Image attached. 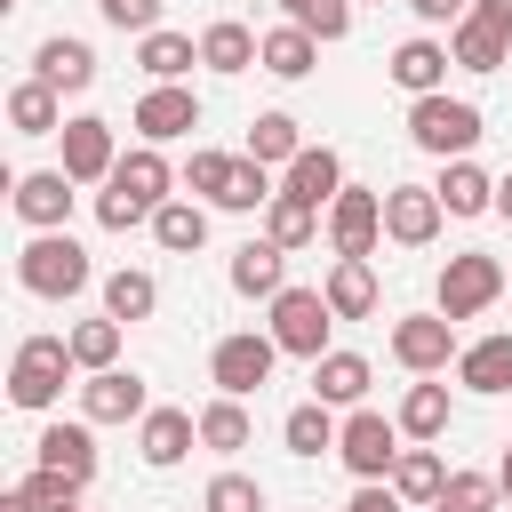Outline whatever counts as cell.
Returning a JSON list of instances; mask_svg holds the SVG:
<instances>
[{
  "mask_svg": "<svg viewBox=\"0 0 512 512\" xmlns=\"http://www.w3.org/2000/svg\"><path fill=\"white\" fill-rule=\"evenodd\" d=\"M152 240H160L168 256H200V240H208V208H200V200H160Z\"/></svg>",
  "mask_w": 512,
  "mask_h": 512,
  "instance_id": "1f68e13d",
  "label": "cell"
},
{
  "mask_svg": "<svg viewBox=\"0 0 512 512\" xmlns=\"http://www.w3.org/2000/svg\"><path fill=\"white\" fill-rule=\"evenodd\" d=\"M8 128L16 136H64V96L48 80H16L8 88Z\"/></svg>",
  "mask_w": 512,
  "mask_h": 512,
  "instance_id": "4316f807",
  "label": "cell"
},
{
  "mask_svg": "<svg viewBox=\"0 0 512 512\" xmlns=\"http://www.w3.org/2000/svg\"><path fill=\"white\" fill-rule=\"evenodd\" d=\"M152 304H160V280H152V272L120 264V272L104 280V312H112V320H152Z\"/></svg>",
  "mask_w": 512,
  "mask_h": 512,
  "instance_id": "74e56055",
  "label": "cell"
},
{
  "mask_svg": "<svg viewBox=\"0 0 512 512\" xmlns=\"http://www.w3.org/2000/svg\"><path fill=\"white\" fill-rule=\"evenodd\" d=\"M128 120H136V136H144V144H176V136H192V128H200V96H192L184 80H152V88L136 96V112H128Z\"/></svg>",
  "mask_w": 512,
  "mask_h": 512,
  "instance_id": "8fae6325",
  "label": "cell"
},
{
  "mask_svg": "<svg viewBox=\"0 0 512 512\" xmlns=\"http://www.w3.org/2000/svg\"><path fill=\"white\" fill-rule=\"evenodd\" d=\"M112 32H160V0H96Z\"/></svg>",
  "mask_w": 512,
  "mask_h": 512,
  "instance_id": "f6af8a7d",
  "label": "cell"
},
{
  "mask_svg": "<svg viewBox=\"0 0 512 512\" xmlns=\"http://www.w3.org/2000/svg\"><path fill=\"white\" fill-rule=\"evenodd\" d=\"M272 360H280L272 328H264V336H256V328H240V336H224V344L208 352V376H216V392L248 400V392H264V384H272Z\"/></svg>",
  "mask_w": 512,
  "mask_h": 512,
  "instance_id": "9c48e42d",
  "label": "cell"
},
{
  "mask_svg": "<svg viewBox=\"0 0 512 512\" xmlns=\"http://www.w3.org/2000/svg\"><path fill=\"white\" fill-rule=\"evenodd\" d=\"M464 344H456V320L432 304V312H400L392 320V360L408 368V376H440L448 360H456Z\"/></svg>",
  "mask_w": 512,
  "mask_h": 512,
  "instance_id": "ba28073f",
  "label": "cell"
},
{
  "mask_svg": "<svg viewBox=\"0 0 512 512\" xmlns=\"http://www.w3.org/2000/svg\"><path fill=\"white\" fill-rule=\"evenodd\" d=\"M72 344L64 336H24L16 344V360H8V400L16 408H32V416H48L56 400H64V384H72Z\"/></svg>",
  "mask_w": 512,
  "mask_h": 512,
  "instance_id": "3957f363",
  "label": "cell"
},
{
  "mask_svg": "<svg viewBox=\"0 0 512 512\" xmlns=\"http://www.w3.org/2000/svg\"><path fill=\"white\" fill-rule=\"evenodd\" d=\"M168 184H176V168L160 160V144L120 152V168H112V176H104V192H96V224H104V232L152 224V216H160V200H168Z\"/></svg>",
  "mask_w": 512,
  "mask_h": 512,
  "instance_id": "6da1fadb",
  "label": "cell"
},
{
  "mask_svg": "<svg viewBox=\"0 0 512 512\" xmlns=\"http://www.w3.org/2000/svg\"><path fill=\"white\" fill-rule=\"evenodd\" d=\"M264 328H272V344H280L288 360H320V352H328V328H336V312H328V296H320V288H280Z\"/></svg>",
  "mask_w": 512,
  "mask_h": 512,
  "instance_id": "8992f818",
  "label": "cell"
},
{
  "mask_svg": "<svg viewBox=\"0 0 512 512\" xmlns=\"http://www.w3.org/2000/svg\"><path fill=\"white\" fill-rule=\"evenodd\" d=\"M136 64H144L152 80H184V72L200 64V40H192V32H168V24H160V32H136Z\"/></svg>",
  "mask_w": 512,
  "mask_h": 512,
  "instance_id": "f1b7e54d",
  "label": "cell"
},
{
  "mask_svg": "<svg viewBox=\"0 0 512 512\" xmlns=\"http://www.w3.org/2000/svg\"><path fill=\"white\" fill-rule=\"evenodd\" d=\"M232 288L272 304V296L288 288V248H280V240H240V248H232Z\"/></svg>",
  "mask_w": 512,
  "mask_h": 512,
  "instance_id": "603a6c76",
  "label": "cell"
},
{
  "mask_svg": "<svg viewBox=\"0 0 512 512\" xmlns=\"http://www.w3.org/2000/svg\"><path fill=\"white\" fill-rule=\"evenodd\" d=\"M376 240H384V192L344 184V192L328 200V248H336V256H376Z\"/></svg>",
  "mask_w": 512,
  "mask_h": 512,
  "instance_id": "30bf717a",
  "label": "cell"
},
{
  "mask_svg": "<svg viewBox=\"0 0 512 512\" xmlns=\"http://www.w3.org/2000/svg\"><path fill=\"white\" fill-rule=\"evenodd\" d=\"M48 512H88V504H48Z\"/></svg>",
  "mask_w": 512,
  "mask_h": 512,
  "instance_id": "816d5d0a",
  "label": "cell"
},
{
  "mask_svg": "<svg viewBox=\"0 0 512 512\" xmlns=\"http://www.w3.org/2000/svg\"><path fill=\"white\" fill-rule=\"evenodd\" d=\"M200 512H264V488L248 472H216L208 496H200Z\"/></svg>",
  "mask_w": 512,
  "mask_h": 512,
  "instance_id": "ee69618b",
  "label": "cell"
},
{
  "mask_svg": "<svg viewBox=\"0 0 512 512\" xmlns=\"http://www.w3.org/2000/svg\"><path fill=\"white\" fill-rule=\"evenodd\" d=\"M392 488H400L408 504H440V488H448V464H440V448H432V440L400 448V464H392Z\"/></svg>",
  "mask_w": 512,
  "mask_h": 512,
  "instance_id": "f546056e",
  "label": "cell"
},
{
  "mask_svg": "<svg viewBox=\"0 0 512 512\" xmlns=\"http://www.w3.org/2000/svg\"><path fill=\"white\" fill-rule=\"evenodd\" d=\"M120 328H128V320H112V312H104V320H72L64 344H72L80 368H120Z\"/></svg>",
  "mask_w": 512,
  "mask_h": 512,
  "instance_id": "f35d334b",
  "label": "cell"
},
{
  "mask_svg": "<svg viewBox=\"0 0 512 512\" xmlns=\"http://www.w3.org/2000/svg\"><path fill=\"white\" fill-rule=\"evenodd\" d=\"M256 440V424H248V408L232 400V392H216L208 408H200V448H216V456H240Z\"/></svg>",
  "mask_w": 512,
  "mask_h": 512,
  "instance_id": "d6a6232c",
  "label": "cell"
},
{
  "mask_svg": "<svg viewBox=\"0 0 512 512\" xmlns=\"http://www.w3.org/2000/svg\"><path fill=\"white\" fill-rule=\"evenodd\" d=\"M16 280H24L32 296L64 304V296H80L96 272H88V248H80L72 232H32V240H24V256H16Z\"/></svg>",
  "mask_w": 512,
  "mask_h": 512,
  "instance_id": "277c9868",
  "label": "cell"
},
{
  "mask_svg": "<svg viewBox=\"0 0 512 512\" xmlns=\"http://www.w3.org/2000/svg\"><path fill=\"white\" fill-rule=\"evenodd\" d=\"M488 136V112L472 104V96H408V144L416 152H432V160H464L472 144Z\"/></svg>",
  "mask_w": 512,
  "mask_h": 512,
  "instance_id": "7a4b0ae2",
  "label": "cell"
},
{
  "mask_svg": "<svg viewBox=\"0 0 512 512\" xmlns=\"http://www.w3.org/2000/svg\"><path fill=\"white\" fill-rule=\"evenodd\" d=\"M448 56H456L464 72H504L512 40H504L496 24H480V16H464V24H448Z\"/></svg>",
  "mask_w": 512,
  "mask_h": 512,
  "instance_id": "83f0119b",
  "label": "cell"
},
{
  "mask_svg": "<svg viewBox=\"0 0 512 512\" xmlns=\"http://www.w3.org/2000/svg\"><path fill=\"white\" fill-rule=\"evenodd\" d=\"M272 192H280V184H272V168L240 152V168H232V192H224V216H256V208H264Z\"/></svg>",
  "mask_w": 512,
  "mask_h": 512,
  "instance_id": "60d3db41",
  "label": "cell"
},
{
  "mask_svg": "<svg viewBox=\"0 0 512 512\" xmlns=\"http://www.w3.org/2000/svg\"><path fill=\"white\" fill-rule=\"evenodd\" d=\"M440 504H448V512H496V504H504V480H496V472H448Z\"/></svg>",
  "mask_w": 512,
  "mask_h": 512,
  "instance_id": "b9f144b4",
  "label": "cell"
},
{
  "mask_svg": "<svg viewBox=\"0 0 512 512\" xmlns=\"http://www.w3.org/2000/svg\"><path fill=\"white\" fill-rule=\"evenodd\" d=\"M32 456H40L48 472H64V480L88 488V480H96V424H88V416H80V424H48V432L32 440Z\"/></svg>",
  "mask_w": 512,
  "mask_h": 512,
  "instance_id": "ffe728a7",
  "label": "cell"
},
{
  "mask_svg": "<svg viewBox=\"0 0 512 512\" xmlns=\"http://www.w3.org/2000/svg\"><path fill=\"white\" fill-rule=\"evenodd\" d=\"M280 192H288V200H304V208H328V200L344 192V160H336L328 144H304V152L280 168Z\"/></svg>",
  "mask_w": 512,
  "mask_h": 512,
  "instance_id": "d6986e66",
  "label": "cell"
},
{
  "mask_svg": "<svg viewBox=\"0 0 512 512\" xmlns=\"http://www.w3.org/2000/svg\"><path fill=\"white\" fill-rule=\"evenodd\" d=\"M144 376L136 368H88V384H80V416L88 424H144Z\"/></svg>",
  "mask_w": 512,
  "mask_h": 512,
  "instance_id": "4fadbf2b",
  "label": "cell"
},
{
  "mask_svg": "<svg viewBox=\"0 0 512 512\" xmlns=\"http://www.w3.org/2000/svg\"><path fill=\"white\" fill-rule=\"evenodd\" d=\"M200 64L208 72H248V64H264V32H248V24H232V16H216L208 32H200Z\"/></svg>",
  "mask_w": 512,
  "mask_h": 512,
  "instance_id": "484cf974",
  "label": "cell"
},
{
  "mask_svg": "<svg viewBox=\"0 0 512 512\" xmlns=\"http://www.w3.org/2000/svg\"><path fill=\"white\" fill-rule=\"evenodd\" d=\"M504 288H512V272H504L488 248H464V256L440 264V312H448V320H480Z\"/></svg>",
  "mask_w": 512,
  "mask_h": 512,
  "instance_id": "5b68a950",
  "label": "cell"
},
{
  "mask_svg": "<svg viewBox=\"0 0 512 512\" xmlns=\"http://www.w3.org/2000/svg\"><path fill=\"white\" fill-rule=\"evenodd\" d=\"M368 384H376V368L360 352H320L312 360V400H328V408H360Z\"/></svg>",
  "mask_w": 512,
  "mask_h": 512,
  "instance_id": "d4e9b609",
  "label": "cell"
},
{
  "mask_svg": "<svg viewBox=\"0 0 512 512\" xmlns=\"http://www.w3.org/2000/svg\"><path fill=\"white\" fill-rule=\"evenodd\" d=\"M8 200H16V216H24L32 232H64V216H72V176H64V168H24V176L8 184Z\"/></svg>",
  "mask_w": 512,
  "mask_h": 512,
  "instance_id": "9a60e30c",
  "label": "cell"
},
{
  "mask_svg": "<svg viewBox=\"0 0 512 512\" xmlns=\"http://www.w3.org/2000/svg\"><path fill=\"white\" fill-rule=\"evenodd\" d=\"M416 8V24H464L472 16V0H408Z\"/></svg>",
  "mask_w": 512,
  "mask_h": 512,
  "instance_id": "7dc6e473",
  "label": "cell"
},
{
  "mask_svg": "<svg viewBox=\"0 0 512 512\" xmlns=\"http://www.w3.org/2000/svg\"><path fill=\"white\" fill-rule=\"evenodd\" d=\"M400 432H408V440H440V432H448V384H432V376L408 384V392H400Z\"/></svg>",
  "mask_w": 512,
  "mask_h": 512,
  "instance_id": "8d00e7d4",
  "label": "cell"
},
{
  "mask_svg": "<svg viewBox=\"0 0 512 512\" xmlns=\"http://www.w3.org/2000/svg\"><path fill=\"white\" fill-rule=\"evenodd\" d=\"M264 240H280L288 256H296V248H312V240H320V208H304V200L272 192V200H264Z\"/></svg>",
  "mask_w": 512,
  "mask_h": 512,
  "instance_id": "d590c367",
  "label": "cell"
},
{
  "mask_svg": "<svg viewBox=\"0 0 512 512\" xmlns=\"http://www.w3.org/2000/svg\"><path fill=\"white\" fill-rule=\"evenodd\" d=\"M192 440H200V416H192V408H144V424H136V456H144L152 472L184 464Z\"/></svg>",
  "mask_w": 512,
  "mask_h": 512,
  "instance_id": "2e32d148",
  "label": "cell"
},
{
  "mask_svg": "<svg viewBox=\"0 0 512 512\" xmlns=\"http://www.w3.org/2000/svg\"><path fill=\"white\" fill-rule=\"evenodd\" d=\"M440 216H448V208H440L432 184H392V192H384V240H392V248H432V240H440Z\"/></svg>",
  "mask_w": 512,
  "mask_h": 512,
  "instance_id": "7c38bea8",
  "label": "cell"
},
{
  "mask_svg": "<svg viewBox=\"0 0 512 512\" xmlns=\"http://www.w3.org/2000/svg\"><path fill=\"white\" fill-rule=\"evenodd\" d=\"M304 152V128L288 120V112H256L248 120V160H264V168H288Z\"/></svg>",
  "mask_w": 512,
  "mask_h": 512,
  "instance_id": "e575fe53",
  "label": "cell"
},
{
  "mask_svg": "<svg viewBox=\"0 0 512 512\" xmlns=\"http://www.w3.org/2000/svg\"><path fill=\"white\" fill-rule=\"evenodd\" d=\"M424 512H448V504H424Z\"/></svg>",
  "mask_w": 512,
  "mask_h": 512,
  "instance_id": "f5cc1de1",
  "label": "cell"
},
{
  "mask_svg": "<svg viewBox=\"0 0 512 512\" xmlns=\"http://www.w3.org/2000/svg\"><path fill=\"white\" fill-rule=\"evenodd\" d=\"M336 408L328 400H304V408H288V424H280V440H288V456H328L336 448Z\"/></svg>",
  "mask_w": 512,
  "mask_h": 512,
  "instance_id": "836d02e7",
  "label": "cell"
},
{
  "mask_svg": "<svg viewBox=\"0 0 512 512\" xmlns=\"http://www.w3.org/2000/svg\"><path fill=\"white\" fill-rule=\"evenodd\" d=\"M448 64H456V56H448V40L416 32V40H400V48H392V64H384V72H392V88H408V96H440V88H448Z\"/></svg>",
  "mask_w": 512,
  "mask_h": 512,
  "instance_id": "e0dca14e",
  "label": "cell"
},
{
  "mask_svg": "<svg viewBox=\"0 0 512 512\" xmlns=\"http://www.w3.org/2000/svg\"><path fill=\"white\" fill-rule=\"evenodd\" d=\"M344 512H408V496H400L392 480H360V496H352Z\"/></svg>",
  "mask_w": 512,
  "mask_h": 512,
  "instance_id": "bcb514c9",
  "label": "cell"
},
{
  "mask_svg": "<svg viewBox=\"0 0 512 512\" xmlns=\"http://www.w3.org/2000/svg\"><path fill=\"white\" fill-rule=\"evenodd\" d=\"M400 416H376V408H352L344 416V432H336V456H344V472L352 480H392V464H400Z\"/></svg>",
  "mask_w": 512,
  "mask_h": 512,
  "instance_id": "52a82bcc",
  "label": "cell"
},
{
  "mask_svg": "<svg viewBox=\"0 0 512 512\" xmlns=\"http://www.w3.org/2000/svg\"><path fill=\"white\" fill-rule=\"evenodd\" d=\"M496 216H504V224H512V168H504V176H496Z\"/></svg>",
  "mask_w": 512,
  "mask_h": 512,
  "instance_id": "681fc988",
  "label": "cell"
},
{
  "mask_svg": "<svg viewBox=\"0 0 512 512\" xmlns=\"http://www.w3.org/2000/svg\"><path fill=\"white\" fill-rule=\"evenodd\" d=\"M456 384L480 392V400H504L512 392V336H480L456 352Z\"/></svg>",
  "mask_w": 512,
  "mask_h": 512,
  "instance_id": "44dd1931",
  "label": "cell"
},
{
  "mask_svg": "<svg viewBox=\"0 0 512 512\" xmlns=\"http://www.w3.org/2000/svg\"><path fill=\"white\" fill-rule=\"evenodd\" d=\"M112 168H120V136H112V120H96V112L64 120V176H72V184H104Z\"/></svg>",
  "mask_w": 512,
  "mask_h": 512,
  "instance_id": "5bb4252c",
  "label": "cell"
},
{
  "mask_svg": "<svg viewBox=\"0 0 512 512\" xmlns=\"http://www.w3.org/2000/svg\"><path fill=\"white\" fill-rule=\"evenodd\" d=\"M232 168H240L232 152H192V160H184V184H192L208 208H224V192H232Z\"/></svg>",
  "mask_w": 512,
  "mask_h": 512,
  "instance_id": "7bdbcfd3",
  "label": "cell"
},
{
  "mask_svg": "<svg viewBox=\"0 0 512 512\" xmlns=\"http://www.w3.org/2000/svg\"><path fill=\"white\" fill-rule=\"evenodd\" d=\"M312 64H320V40H312L304 24H272V32H264V72H272V80H304Z\"/></svg>",
  "mask_w": 512,
  "mask_h": 512,
  "instance_id": "4dcf8cb0",
  "label": "cell"
},
{
  "mask_svg": "<svg viewBox=\"0 0 512 512\" xmlns=\"http://www.w3.org/2000/svg\"><path fill=\"white\" fill-rule=\"evenodd\" d=\"M320 296H328L336 320H368V312H376V264H368V256H336L328 280H320Z\"/></svg>",
  "mask_w": 512,
  "mask_h": 512,
  "instance_id": "cb8c5ba5",
  "label": "cell"
},
{
  "mask_svg": "<svg viewBox=\"0 0 512 512\" xmlns=\"http://www.w3.org/2000/svg\"><path fill=\"white\" fill-rule=\"evenodd\" d=\"M472 16H480V24H496V32L512 40V0H472Z\"/></svg>",
  "mask_w": 512,
  "mask_h": 512,
  "instance_id": "c3c4849f",
  "label": "cell"
},
{
  "mask_svg": "<svg viewBox=\"0 0 512 512\" xmlns=\"http://www.w3.org/2000/svg\"><path fill=\"white\" fill-rule=\"evenodd\" d=\"M432 192H440L448 216H488V208H496V176H488L472 152H464V160H440V184H432Z\"/></svg>",
  "mask_w": 512,
  "mask_h": 512,
  "instance_id": "7402d4cb",
  "label": "cell"
},
{
  "mask_svg": "<svg viewBox=\"0 0 512 512\" xmlns=\"http://www.w3.org/2000/svg\"><path fill=\"white\" fill-rule=\"evenodd\" d=\"M32 80H48L56 96H80V88L96 80V48H88V40H72V32H56V40H40V48H32Z\"/></svg>",
  "mask_w": 512,
  "mask_h": 512,
  "instance_id": "ac0fdd59",
  "label": "cell"
},
{
  "mask_svg": "<svg viewBox=\"0 0 512 512\" xmlns=\"http://www.w3.org/2000/svg\"><path fill=\"white\" fill-rule=\"evenodd\" d=\"M288 24H304L312 40H344L352 32V0H280Z\"/></svg>",
  "mask_w": 512,
  "mask_h": 512,
  "instance_id": "ab89813d",
  "label": "cell"
},
{
  "mask_svg": "<svg viewBox=\"0 0 512 512\" xmlns=\"http://www.w3.org/2000/svg\"><path fill=\"white\" fill-rule=\"evenodd\" d=\"M504 296H512V288H504Z\"/></svg>",
  "mask_w": 512,
  "mask_h": 512,
  "instance_id": "db71d44e",
  "label": "cell"
},
{
  "mask_svg": "<svg viewBox=\"0 0 512 512\" xmlns=\"http://www.w3.org/2000/svg\"><path fill=\"white\" fill-rule=\"evenodd\" d=\"M496 480H504V504H512V440H504V464H496Z\"/></svg>",
  "mask_w": 512,
  "mask_h": 512,
  "instance_id": "f907efd6",
  "label": "cell"
}]
</instances>
